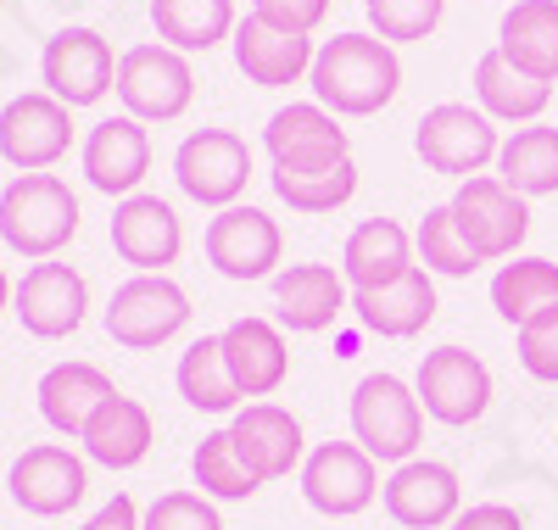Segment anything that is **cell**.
I'll use <instances>...</instances> for the list:
<instances>
[{"instance_id": "cell-44", "label": "cell", "mask_w": 558, "mask_h": 530, "mask_svg": "<svg viewBox=\"0 0 558 530\" xmlns=\"http://www.w3.org/2000/svg\"><path fill=\"white\" fill-rule=\"evenodd\" d=\"M0 7H7V0H0Z\"/></svg>"}, {"instance_id": "cell-19", "label": "cell", "mask_w": 558, "mask_h": 530, "mask_svg": "<svg viewBox=\"0 0 558 530\" xmlns=\"http://www.w3.org/2000/svg\"><path fill=\"white\" fill-rule=\"evenodd\" d=\"M112 252L134 268V274H168L184 252V224L173 213V202L162 196H123L112 213Z\"/></svg>"}, {"instance_id": "cell-34", "label": "cell", "mask_w": 558, "mask_h": 530, "mask_svg": "<svg viewBox=\"0 0 558 530\" xmlns=\"http://www.w3.org/2000/svg\"><path fill=\"white\" fill-rule=\"evenodd\" d=\"M191 474H196L202 497H213V503H246V497L263 492V480H257L252 463L241 458L235 436H229V424L202 436V447H196V458H191Z\"/></svg>"}, {"instance_id": "cell-36", "label": "cell", "mask_w": 558, "mask_h": 530, "mask_svg": "<svg viewBox=\"0 0 558 530\" xmlns=\"http://www.w3.org/2000/svg\"><path fill=\"white\" fill-rule=\"evenodd\" d=\"M274 196L286 202L291 213H336L357 196V162H336V168H318V173H279L274 168Z\"/></svg>"}, {"instance_id": "cell-8", "label": "cell", "mask_w": 558, "mask_h": 530, "mask_svg": "<svg viewBox=\"0 0 558 530\" xmlns=\"http://www.w3.org/2000/svg\"><path fill=\"white\" fill-rule=\"evenodd\" d=\"M173 179L202 207H235L252 184V146L235 129H191L173 152Z\"/></svg>"}, {"instance_id": "cell-16", "label": "cell", "mask_w": 558, "mask_h": 530, "mask_svg": "<svg viewBox=\"0 0 558 530\" xmlns=\"http://www.w3.org/2000/svg\"><path fill=\"white\" fill-rule=\"evenodd\" d=\"M279 257H286V234H279V224L263 207L235 202L207 224V263L223 279H241V285L246 279H274Z\"/></svg>"}, {"instance_id": "cell-4", "label": "cell", "mask_w": 558, "mask_h": 530, "mask_svg": "<svg viewBox=\"0 0 558 530\" xmlns=\"http://www.w3.org/2000/svg\"><path fill=\"white\" fill-rule=\"evenodd\" d=\"M118 101L129 118L140 123H173L191 112L196 101V73L191 57L173 51V45H134L118 57Z\"/></svg>"}, {"instance_id": "cell-30", "label": "cell", "mask_w": 558, "mask_h": 530, "mask_svg": "<svg viewBox=\"0 0 558 530\" xmlns=\"http://www.w3.org/2000/svg\"><path fill=\"white\" fill-rule=\"evenodd\" d=\"M235 0H151V28L184 57H207L213 45L235 39Z\"/></svg>"}, {"instance_id": "cell-43", "label": "cell", "mask_w": 558, "mask_h": 530, "mask_svg": "<svg viewBox=\"0 0 558 530\" xmlns=\"http://www.w3.org/2000/svg\"><path fill=\"white\" fill-rule=\"evenodd\" d=\"M12 297H17V285L7 279V268H0V313H7V308H12Z\"/></svg>"}, {"instance_id": "cell-40", "label": "cell", "mask_w": 558, "mask_h": 530, "mask_svg": "<svg viewBox=\"0 0 558 530\" xmlns=\"http://www.w3.org/2000/svg\"><path fill=\"white\" fill-rule=\"evenodd\" d=\"M252 12L274 28H291V34H318L324 17H330V0H252Z\"/></svg>"}, {"instance_id": "cell-11", "label": "cell", "mask_w": 558, "mask_h": 530, "mask_svg": "<svg viewBox=\"0 0 558 530\" xmlns=\"http://www.w3.org/2000/svg\"><path fill=\"white\" fill-rule=\"evenodd\" d=\"M263 152L279 173H318L352 157V134L341 129V118L318 101H291L279 107L263 129Z\"/></svg>"}, {"instance_id": "cell-32", "label": "cell", "mask_w": 558, "mask_h": 530, "mask_svg": "<svg viewBox=\"0 0 558 530\" xmlns=\"http://www.w3.org/2000/svg\"><path fill=\"white\" fill-rule=\"evenodd\" d=\"M497 179L520 196H558V129L553 123H525L502 140L497 152Z\"/></svg>"}, {"instance_id": "cell-14", "label": "cell", "mask_w": 558, "mask_h": 530, "mask_svg": "<svg viewBox=\"0 0 558 530\" xmlns=\"http://www.w3.org/2000/svg\"><path fill=\"white\" fill-rule=\"evenodd\" d=\"M12 313L23 318V329L34 341H68L89 318V279L73 263H34L17 279Z\"/></svg>"}, {"instance_id": "cell-6", "label": "cell", "mask_w": 558, "mask_h": 530, "mask_svg": "<svg viewBox=\"0 0 558 530\" xmlns=\"http://www.w3.org/2000/svg\"><path fill=\"white\" fill-rule=\"evenodd\" d=\"M191 324V297L168 274H134L107 302V335L129 352H157Z\"/></svg>"}, {"instance_id": "cell-13", "label": "cell", "mask_w": 558, "mask_h": 530, "mask_svg": "<svg viewBox=\"0 0 558 530\" xmlns=\"http://www.w3.org/2000/svg\"><path fill=\"white\" fill-rule=\"evenodd\" d=\"M413 392H418V402H425V413L436 424L463 430V424L486 419V408H492V369L463 347H436V352H425V363H418Z\"/></svg>"}, {"instance_id": "cell-27", "label": "cell", "mask_w": 558, "mask_h": 530, "mask_svg": "<svg viewBox=\"0 0 558 530\" xmlns=\"http://www.w3.org/2000/svg\"><path fill=\"white\" fill-rule=\"evenodd\" d=\"M408 268H418V246L413 234L397 224V218H363L347 246H341V274L352 291H375V285H391L402 279Z\"/></svg>"}, {"instance_id": "cell-20", "label": "cell", "mask_w": 558, "mask_h": 530, "mask_svg": "<svg viewBox=\"0 0 558 530\" xmlns=\"http://www.w3.org/2000/svg\"><path fill=\"white\" fill-rule=\"evenodd\" d=\"M274 313H279V329L318 335L341 313H352V285L330 263H291L274 274Z\"/></svg>"}, {"instance_id": "cell-5", "label": "cell", "mask_w": 558, "mask_h": 530, "mask_svg": "<svg viewBox=\"0 0 558 530\" xmlns=\"http://www.w3.org/2000/svg\"><path fill=\"white\" fill-rule=\"evenodd\" d=\"M413 152L425 157L430 173L475 179V173H486V168L497 162L502 134H497V123H492L481 107H470V101H441V107H430L425 118H418Z\"/></svg>"}, {"instance_id": "cell-25", "label": "cell", "mask_w": 558, "mask_h": 530, "mask_svg": "<svg viewBox=\"0 0 558 530\" xmlns=\"http://www.w3.org/2000/svg\"><path fill=\"white\" fill-rule=\"evenodd\" d=\"M223 335V358H229V374H235L241 397H274L279 385L291 380V341L286 329L268 324V318H235Z\"/></svg>"}, {"instance_id": "cell-26", "label": "cell", "mask_w": 558, "mask_h": 530, "mask_svg": "<svg viewBox=\"0 0 558 530\" xmlns=\"http://www.w3.org/2000/svg\"><path fill=\"white\" fill-rule=\"evenodd\" d=\"M84 458L89 463H101V469H134V463H146L151 458V442H157V424H151V408L140 402V397H123L112 392L96 419L84 424Z\"/></svg>"}, {"instance_id": "cell-24", "label": "cell", "mask_w": 558, "mask_h": 530, "mask_svg": "<svg viewBox=\"0 0 558 530\" xmlns=\"http://www.w3.org/2000/svg\"><path fill=\"white\" fill-rule=\"evenodd\" d=\"M118 392V385L107 380V369L96 363H84V358H68V363H51L39 374V419L57 430V436L78 442L84 436V424L96 419V408Z\"/></svg>"}, {"instance_id": "cell-31", "label": "cell", "mask_w": 558, "mask_h": 530, "mask_svg": "<svg viewBox=\"0 0 558 530\" xmlns=\"http://www.w3.org/2000/svg\"><path fill=\"white\" fill-rule=\"evenodd\" d=\"M173 385H179V397L202 413H241L246 408L235 374H229V358H223V335H202V341L184 347Z\"/></svg>"}, {"instance_id": "cell-23", "label": "cell", "mask_w": 558, "mask_h": 530, "mask_svg": "<svg viewBox=\"0 0 558 530\" xmlns=\"http://www.w3.org/2000/svg\"><path fill=\"white\" fill-rule=\"evenodd\" d=\"M436 279L430 268H408L391 285H375V291H352V318L380 335V341H413L418 329L436 318Z\"/></svg>"}, {"instance_id": "cell-33", "label": "cell", "mask_w": 558, "mask_h": 530, "mask_svg": "<svg viewBox=\"0 0 558 530\" xmlns=\"http://www.w3.org/2000/svg\"><path fill=\"white\" fill-rule=\"evenodd\" d=\"M492 308L514 329L553 313L558 308V263L553 257H508L492 274Z\"/></svg>"}, {"instance_id": "cell-37", "label": "cell", "mask_w": 558, "mask_h": 530, "mask_svg": "<svg viewBox=\"0 0 558 530\" xmlns=\"http://www.w3.org/2000/svg\"><path fill=\"white\" fill-rule=\"evenodd\" d=\"M363 17L386 45H418L447 17V0H363Z\"/></svg>"}, {"instance_id": "cell-22", "label": "cell", "mask_w": 558, "mask_h": 530, "mask_svg": "<svg viewBox=\"0 0 558 530\" xmlns=\"http://www.w3.org/2000/svg\"><path fill=\"white\" fill-rule=\"evenodd\" d=\"M235 68L263 84V89H286V84H302L313 73V57H318V45L313 34H291V28H274L263 23L257 12H246L235 23Z\"/></svg>"}, {"instance_id": "cell-1", "label": "cell", "mask_w": 558, "mask_h": 530, "mask_svg": "<svg viewBox=\"0 0 558 530\" xmlns=\"http://www.w3.org/2000/svg\"><path fill=\"white\" fill-rule=\"evenodd\" d=\"M307 84H313V101L330 107L336 118H375L402 89L397 45H386L380 34H336L318 45Z\"/></svg>"}, {"instance_id": "cell-2", "label": "cell", "mask_w": 558, "mask_h": 530, "mask_svg": "<svg viewBox=\"0 0 558 530\" xmlns=\"http://www.w3.org/2000/svg\"><path fill=\"white\" fill-rule=\"evenodd\" d=\"M78 196L57 173H17L0 190V240L28 263H51L78 234Z\"/></svg>"}, {"instance_id": "cell-21", "label": "cell", "mask_w": 558, "mask_h": 530, "mask_svg": "<svg viewBox=\"0 0 558 530\" xmlns=\"http://www.w3.org/2000/svg\"><path fill=\"white\" fill-rule=\"evenodd\" d=\"M229 436H235L241 458L252 463V474L263 480H286L291 469L307 463V436H302V419L279 402H246L235 419H229Z\"/></svg>"}, {"instance_id": "cell-41", "label": "cell", "mask_w": 558, "mask_h": 530, "mask_svg": "<svg viewBox=\"0 0 558 530\" xmlns=\"http://www.w3.org/2000/svg\"><path fill=\"white\" fill-rule=\"evenodd\" d=\"M447 530H525V514L514 503H475V508H463Z\"/></svg>"}, {"instance_id": "cell-29", "label": "cell", "mask_w": 558, "mask_h": 530, "mask_svg": "<svg viewBox=\"0 0 558 530\" xmlns=\"http://www.w3.org/2000/svg\"><path fill=\"white\" fill-rule=\"evenodd\" d=\"M475 101L492 123H542V112L553 107V84L520 73L497 45L475 62Z\"/></svg>"}, {"instance_id": "cell-18", "label": "cell", "mask_w": 558, "mask_h": 530, "mask_svg": "<svg viewBox=\"0 0 558 530\" xmlns=\"http://www.w3.org/2000/svg\"><path fill=\"white\" fill-rule=\"evenodd\" d=\"M78 162H84V179L101 190V196H140V184H146V173H151V134H146V123L140 118H101L96 129L84 134V152H78Z\"/></svg>"}, {"instance_id": "cell-10", "label": "cell", "mask_w": 558, "mask_h": 530, "mask_svg": "<svg viewBox=\"0 0 558 530\" xmlns=\"http://www.w3.org/2000/svg\"><path fill=\"white\" fill-rule=\"evenodd\" d=\"M73 152V107H62L51 89L12 95L0 107V157L17 173H45Z\"/></svg>"}, {"instance_id": "cell-3", "label": "cell", "mask_w": 558, "mask_h": 530, "mask_svg": "<svg viewBox=\"0 0 558 530\" xmlns=\"http://www.w3.org/2000/svg\"><path fill=\"white\" fill-rule=\"evenodd\" d=\"M352 442L375 463L418 458V442H425V402H418V392L402 374L380 369V374L357 380V392H352Z\"/></svg>"}, {"instance_id": "cell-35", "label": "cell", "mask_w": 558, "mask_h": 530, "mask_svg": "<svg viewBox=\"0 0 558 530\" xmlns=\"http://www.w3.org/2000/svg\"><path fill=\"white\" fill-rule=\"evenodd\" d=\"M413 246H418V263H425L430 274H447V279H470V274L486 263V257L470 246V234L458 229L452 207H430L425 218H418Z\"/></svg>"}, {"instance_id": "cell-15", "label": "cell", "mask_w": 558, "mask_h": 530, "mask_svg": "<svg viewBox=\"0 0 558 530\" xmlns=\"http://www.w3.org/2000/svg\"><path fill=\"white\" fill-rule=\"evenodd\" d=\"M380 503L402 530H447L463 514V480L441 458H408L380 486Z\"/></svg>"}, {"instance_id": "cell-12", "label": "cell", "mask_w": 558, "mask_h": 530, "mask_svg": "<svg viewBox=\"0 0 558 530\" xmlns=\"http://www.w3.org/2000/svg\"><path fill=\"white\" fill-rule=\"evenodd\" d=\"M302 497L324 519H352L375 508L380 497V463L357 442H318L302 463Z\"/></svg>"}, {"instance_id": "cell-38", "label": "cell", "mask_w": 558, "mask_h": 530, "mask_svg": "<svg viewBox=\"0 0 558 530\" xmlns=\"http://www.w3.org/2000/svg\"><path fill=\"white\" fill-rule=\"evenodd\" d=\"M140 530H223V514L202 492H162L140 514Z\"/></svg>"}, {"instance_id": "cell-7", "label": "cell", "mask_w": 558, "mask_h": 530, "mask_svg": "<svg viewBox=\"0 0 558 530\" xmlns=\"http://www.w3.org/2000/svg\"><path fill=\"white\" fill-rule=\"evenodd\" d=\"M39 79L45 89L57 95L62 107H96L118 89V57H112V39L101 28H84L68 23L45 39L39 51Z\"/></svg>"}, {"instance_id": "cell-17", "label": "cell", "mask_w": 558, "mask_h": 530, "mask_svg": "<svg viewBox=\"0 0 558 530\" xmlns=\"http://www.w3.org/2000/svg\"><path fill=\"white\" fill-rule=\"evenodd\" d=\"M7 492H12V503H17L23 514H34V519H62V514L78 508L84 492H89V463H84L78 453L57 447V442H39V447H28V453L12 463Z\"/></svg>"}, {"instance_id": "cell-39", "label": "cell", "mask_w": 558, "mask_h": 530, "mask_svg": "<svg viewBox=\"0 0 558 530\" xmlns=\"http://www.w3.org/2000/svg\"><path fill=\"white\" fill-rule=\"evenodd\" d=\"M514 352H520V369H525L531 380L558 385V308L514 329Z\"/></svg>"}, {"instance_id": "cell-28", "label": "cell", "mask_w": 558, "mask_h": 530, "mask_svg": "<svg viewBox=\"0 0 558 530\" xmlns=\"http://www.w3.org/2000/svg\"><path fill=\"white\" fill-rule=\"evenodd\" d=\"M497 51L520 73L558 84V0H514L497 23Z\"/></svg>"}, {"instance_id": "cell-42", "label": "cell", "mask_w": 558, "mask_h": 530, "mask_svg": "<svg viewBox=\"0 0 558 530\" xmlns=\"http://www.w3.org/2000/svg\"><path fill=\"white\" fill-rule=\"evenodd\" d=\"M78 530H140V508H134V497H129V492H118L107 508H96Z\"/></svg>"}, {"instance_id": "cell-9", "label": "cell", "mask_w": 558, "mask_h": 530, "mask_svg": "<svg viewBox=\"0 0 558 530\" xmlns=\"http://www.w3.org/2000/svg\"><path fill=\"white\" fill-rule=\"evenodd\" d=\"M458 229L470 234V246L486 257V263H508L525 234H531V202L520 196V190H508L497 173H475L458 184V196L447 202Z\"/></svg>"}]
</instances>
